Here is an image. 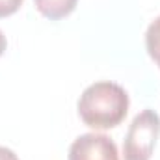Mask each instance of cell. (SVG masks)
Returning <instances> with one entry per match:
<instances>
[{
  "label": "cell",
  "mask_w": 160,
  "mask_h": 160,
  "mask_svg": "<svg viewBox=\"0 0 160 160\" xmlns=\"http://www.w3.org/2000/svg\"><path fill=\"white\" fill-rule=\"evenodd\" d=\"M24 0H0V19L9 17L21 9Z\"/></svg>",
  "instance_id": "8992f818"
},
{
  "label": "cell",
  "mask_w": 160,
  "mask_h": 160,
  "mask_svg": "<svg viewBox=\"0 0 160 160\" xmlns=\"http://www.w3.org/2000/svg\"><path fill=\"white\" fill-rule=\"evenodd\" d=\"M0 160H19V157H17L11 149L0 145Z\"/></svg>",
  "instance_id": "52a82bcc"
},
{
  "label": "cell",
  "mask_w": 160,
  "mask_h": 160,
  "mask_svg": "<svg viewBox=\"0 0 160 160\" xmlns=\"http://www.w3.org/2000/svg\"><path fill=\"white\" fill-rule=\"evenodd\" d=\"M69 160H119L118 145L104 134H82L69 147Z\"/></svg>",
  "instance_id": "3957f363"
},
{
  "label": "cell",
  "mask_w": 160,
  "mask_h": 160,
  "mask_svg": "<svg viewBox=\"0 0 160 160\" xmlns=\"http://www.w3.org/2000/svg\"><path fill=\"white\" fill-rule=\"evenodd\" d=\"M160 136V116L145 108L140 112L127 130L123 142V158L125 160H151Z\"/></svg>",
  "instance_id": "7a4b0ae2"
},
{
  "label": "cell",
  "mask_w": 160,
  "mask_h": 160,
  "mask_svg": "<svg viewBox=\"0 0 160 160\" xmlns=\"http://www.w3.org/2000/svg\"><path fill=\"white\" fill-rule=\"evenodd\" d=\"M6 48H8V39H6V36L0 32V56L6 52Z\"/></svg>",
  "instance_id": "ba28073f"
},
{
  "label": "cell",
  "mask_w": 160,
  "mask_h": 160,
  "mask_svg": "<svg viewBox=\"0 0 160 160\" xmlns=\"http://www.w3.org/2000/svg\"><path fill=\"white\" fill-rule=\"evenodd\" d=\"M38 11L50 21H60L71 15L78 4V0H34Z\"/></svg>",
  "instance_id": "277c9868"
},
{
  "label": "cell",
  "mask_w": 160,
  "mask_h": 160,
  "mask_svg": "<svg viewBox=\"0 0 160 160\" xmlns=\"http://www.w3.org/2000/svg\"><path fill=\"white\" fill-rule=\"evenodd\" d=\"M145 48H147V54L151 56V60L160 69V17H157L149 24V28L145 32Z\"/></svg>",
  "instance_id": "5b68a950"
},
{
  "label": "cell",
  "mask_w": 160,
  "mask_h": 160,
  "mask_svg": "<svg viewBox=\"0 0 160 160\" xmlns=\"http://www.w3.org/2000/svg\"><path fill=\"white\" fill-rule=\"evenodd\" d=\"M128 93L116 82H95L78 99V116L89 128L108 130L118 127L128 114Z\"/></svg>",
  "instance_id": "6da1fadb"
}]
</instances>
